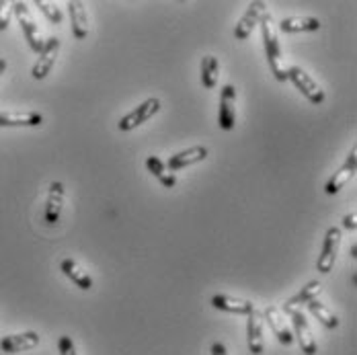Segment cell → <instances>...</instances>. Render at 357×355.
Returning <instances> with one entry per match:
<instances>
[{"instance_id": "obj_21", "label": "cell", "mask_w": 357, "mask_h": 355, "mask_svg": "<svg viewBox=\"0 0 357 355\" xmlns=\"http://www.w3.org/2000/svg\"><path fill=\"white\" fill-rule=\"evenodd\" d=\"M284 33H298V31H319L321 21L317 17H287L280 23Z\"/></svg>"}, {"instance_id": "obj_5", "label": "cell", "mask_w": 357, "mask_h": 355, "mask_svg": "<svg viewBox=\"0 0 357 355\" xmlns=\"http://www.w3.org/2000/svg\"><path fill=\"white\" fill-rule=\"evenodd\" d=\"M339 245H341V230L337 226H331L326 230V236H324V245H322L321 255H319V261H317V269L321 273H331L333 267H335V261H337V252H339Z\"/></svg>"}, {"instance_id": "obj_14", "label": "cell", "mask_w": 357, "mask_h": 355, "mask_svg": "<svg viewBox=\"0 0 357 355\" xmlns=\"http://www.w3.org/2000/svg\"><path fill=\"white\" fill-rule=\"evenodd\" d=\"M64 208V185L60 181H52L47 189V202H45V222L52 226L60 220Z\"/></svg>"}, {"instance_id": "obj_17", "label": "cell", "mask_w": 357, "mask_h": 355, "mask_svg": "<svg viewBox=\"0 0 357 355\" xmlns=\"http://www.w3.org/2000/svg\"><path fill=\"white\" fill-rule=\"evenodd\" d=\"M212 306L218 310H224V312H232V315H245L249 317L250 312L255 310V304L249 300H241V298H232V296H226V294H218L212 298Z\"/></svg>"}, {"instance_id": "obj_24", "label": "cell", "mask_w": 357, "mask_h": 355, "mask_svg": "<svg viewBox=\"0 0 357 355\" xmlns=\"http://www.w3.org/2000/svg\"><path fill=\"white\" fill-rule=\"evenodd\" d=\"M218 72H220V64L215 56H206L202 60V82L206 89H215L218 84Z\"/></svg>"}, {"instance_id": "obj_27", "label": "cell", "mask_w": 357, "mask_h": 355, "mask_svg": "<svg viewBox=\"0 0 357 355\" xmlns=\"http://www.w3.org/2000/svg\"><path fill=\"white\" fill-rule=\"evenodd\" d=\"M58 352H60V355H78L76 354L74 343H72V339L70 337H66V335L60 337V341H58Z\"/></svg>"}, {"instance_id": "obj_3", "label": "cell", "mask_w": 357, "mask_h": 355, "mask_svg": "<svg viewBox=\"0 0 357 355\" xmlns=\"http://www.w3.org/2000/svg\"><path fill=\"white\" fill-rule=\"evenodd\" d=\"M287 80H291L296 84V89L302 91V95L312 105H321L322 101H324V91L319 86V82L308 72L302 70L300 66H289L287 68Z\"/></svg>"}, {"instance_id": "obj_19", "label": "cell", "mask_w": 357, "mask_h": 355, "mask_svg": "<svg viewBox=\"0 0 357 355\" xmlns=\"http://www.w3.org/2000/svg\"><path fill=\"white\" fill-rule=\"evenodd\" d=\"M321 292H322L321 282H310V284H306L302 289H300V292H298V294H296V296H291L286 304H284L286 315L294 312V310H300L304 304H308V302L317 300V296H321Z\"/></svg>"}, {"instance_id": "obj_10", "label": "cell", "mask_w": 357, "mask_h": 355, "mask_svg": "<svg viewBox=\"0 0 357 355\" xmlns=\"http://www.w3.org/2000/svg\"><path fill=\"white\" fill-rule=\"evenodd\" d=\"M208 154H210V152H208L206 146H191V148H187V150H183V152L173 154V156L167 160V169H169L171 173L181 171V169H187V167H191V165H197V163L206 160Z\"/></svg>"}, {"instance_id": "obj_20", "label": "cell", "mask_w": 357, "mask_h": 355, "mask_svg": "<svg viewBox=\"0 0 357 355\" xmlns=\"http://www.w3.org/2000/svg\"><path fill=\"white\" fill-rule=\"evenodd\" d=\"M60 269H62V273L70 280L72 284H76L80 289H91V287H93V278H91L89 271H84L76 261L64 259V261L60 263Z\"/></svg>"}, {"instance_id": "obj_18", "label": "cell", "mask_w": 357, "mask_h": 355, "mask_svg": "<svg viewBox=\"0 0 357 355\" xmlns=\"http://www.w3.org/2000/svg\"><path fill=\"white\" fill-rule=\"evenodd\" d=\"M68 13H70L72 33L76 39H84L89 36V15L86 8L80 0H70L68 2Z\"/></svg>"}, {"instance_id": "obj_15", "label": "cell", "mask_w": 357, "mask_h": 355, "mask_svg": "<svg viewBox=\"0 0 357 355\" xmlns=\"http://www.w3.org/2000/svg\"><path fill=\"white\" fill-rule=\"evenodd\" d=\"M247 343L252 355H263L265 339H263V315L255 308L247 320Z\"/></svg>"}, {"instance_id": "obj_25", "label": "cell", "mask_w": 357, "mask_h": 355, "mask_svg": "<svg viewBox=\"0 0 357 355\" xmlns=\"http://www.w3.org/2000/svg\"><path fill=\"white\" fill-rule=\"evenodd\" d=\"M36 6L47 17V21L50 23H56V25H60L62 23V13H60V8L56 6V4H52V2H45V0H36Z\"/></svg>"}, {"instance_id": "obj_29", "label": "cell", "mask_w": 357, "mask_h": 355, "mask_svg": "<svg viewBox=\"0 0 357 355\" xmlns=\"http://www.w3.org/2000/svg\"><path fill=\"white\" fill-rule=\"evenodd\" d=\"M212 355H228V354H226V347H224L220 341H215L214 345H212Z\"/></svg>"}, {"instance_id": "obj_7", "label": "cell", "mask_w": 357, "mask_h": 355, "mask_svg": "<svg viewBox=\"0 0 357 355\" xmlns=\"http://www.w3.org/2000/svg\"><path fill=\"white\" fill-rule=\"evenodd\" d=\"M289 317H291V326H294V337L298 339V345H300L302 354H317V349H319L317 339H314V335H312V331L308 326V320L302 315V310H294V312H289Z\"/></svg>"}, {"instance_id": "obj_28", "label": "cell", "mask_w": 357, "mask_h": 355, "mask_svg": "<svg viewBox=\"0 0 357 355\" xmlns=\"http://www.w3.org/2000/svg\"><path fill=\"white\" fill-rule=\"evenodd\" d=\"M343 226L347 228V230H356L357 228V212H351L345 216V220H343Z\"/></svg>"}, {"instance_id": "obj_23", "label": "cell", "mask_w": 357, "mask_h": 355, "mask_svg": "<svg viewBox=\"0 0 357 355\" xmlns=\"http://www.w3.org/2000/svg\"><path fill=\"white\" fill-rule=\"evenodd\" d=\"M306 306H308L310 315L319 320L322 326H326V328H337V326H339V319H337V315H335L333 310H328L324 304L317 302V300H312V302H308Z\"/></svg>"}, {"instance_id": "obj_12", "label": "cell", "mask_w": 357, "mask_h": 355, "mask_svg": "<svg viewBox=\"0 0 357 355\" xmlns=\"http://www.w3.org/2000/svg\"><path fill=\"white\" fill-rule=\"evenodd\" d=\"M39 345V335L36 331H27V333H19V335H8L0 341V349L4 354H21V352H29L36 349Z\"/></svg>"}, {"instance_id": "obj_31", "label": "cell", "mask_w": 357, "mask_h": 355, "mask_svg": "<svg viewBox=\"0 0 357 355\" xmlns=\"http://www.w3.org/2000/svg\"><path fill=\"white\" fill-rule=\"evenodd\" d=\"M356 252H357V247L354 245V247H351V257H354V259H356Z\"/></svg>"}, {"instance_id": "obj_9", "label": "cell", "mask_w": 357, "mask_h": 355, "mask_svg": "<svg viewBox=\"0 0 357 355\" xmlns=\"http://www.w3.org/2000/svg\"><path fill=\"white\" fill-rule=\"evenodd\" d=\"M267 10H269V8H267V4H265V2H261V0L250 2L249 8H247V13H245V15L241 17V21L236 23L234 37H236L238 41H247L250 33H252V29L259 25L261 17H263Z\"/></svg>"}, {"instance_id": "obj_26", "label": "cell", "mask_w": 357, "mask_h": 355, "mask_svg": "<svg viewBox=\"0 0 357 355\" xmlns=\"http://www.w3.org/2000/svg\"><path fill=\"white\" fill-rule=\"evenodd\" d=\"M10 17H13V2L0 0V31H6V27L10 25Z\"/></svg>"}, {"instance_id": "obj_13", "label": "cell", "mask_w": 357, "mask_h": 355, "mask_svg": "<svg viewBox=\"0 0 357 355\" xmlns=\"http://www.w3.org/2000/svg\"><path fill=\"white\" fill-rule=\"evenodd\" d=\"M263 320L269 322V328L273 331V335L278 337V341H280L282 345H286L287 347V345L294 343V333H291V328L287 326L284 315H282L275 306H267V308L263 310Z\"/></svg>"}, {"instance_id": "obj_1", "label": "cell", "mask_w": 357, "mask_h": 355, "mask_svg": "<svg viewBox=\"0 0 357 355\" xmlns=\"http://www.w3.org/2000/svg\"><path fill=\"white\" fill-rule=\"evenodd\" d=\"M259 25H261V33H263V43H265V54H267L269 68H271V72L275 74V78L280 82H286L289 66H286L282 45H280V37H278V29L273 25V17H271L269 10L261 17Z\"/></svg>"}, {"instance_id": "obj_30", "label": "cell", "mask_w": 357, "mask_h": 355, "mask_svg": "<svg viewBox=\"0 0 357 355\" xmlns=\"http://www.w3.org/2000/svg\"><path fill=\"white\" fill-rule=\"evenodd\" d=\"M4 70H6V60H2V58H0V76L4 74Z\"/></svg>"}, {"instance_id": "obj_11", "label": "cell", "mask_w": 357, "mask_h": 355, "mask_svg": "<svg viewBox=\"0 0 357 355\" xmlns=\"http://www.w3.org/2000/svg\"><path fill=\"white\" fill-rule=\"evenodd\" d=\"M356 169H357V148L354 146L351 148V152H349V156H347V160L343 163V167L331 177V181L326 183V193L328 195H335V193H339L347 183H349V179L356 175Z\"/></svg>"}, {"instance_id": "obj_8", "label": "cell", "mask_w": 357, "mask_h": 355, "mask_svg": "<svg viewBox=\"0 0 357 355\" xmlns=\"http://www.w3.org/2000/svg\"><path fill=\"white\" fill-rule=\"evenodd\" d=\"M58 52H60V39H58V37H50V39L43 43V50L37 54L39 58H37L33 70H31V76H33L36 80H43V78L52 72L54 64H56V58H58Z\"/></svg>"}, {"instance_id": "obj_2", "label": "cell", "mask_w": 357, "mask_h": 355, "mask_svg": "<svg viewBox=\"0 0 357 355\" xmlns=\"http://www.w3.org/2000/svg\"><path fill=\"white\" fill-rule=\"evenodd\" d=\"M13 13L17 15V21H19V25H21V29H23V33L27 37V41H29V47L39 54L41 50H43V37H41V31H39V25L36 23V19H33V15H31V10H29V6H27V2H13Z\"/></svg>"}, {"instance_id": "obj_16", "label": "cell", "mask_w": 357, "mask_h": 355, "mask_svg": "<svg viewBox=\"0 0 357 355\" xmlns=\"http://www.w3.org/2000/svg\"><path fill=\"white\" fill-rule=\"evenodd\" d=\"M43 123V115L37 111L0 113V128H37Z\"/></svg>"}, {"instance_id": "obj_22", "label": "cell", "mask_w": 357, "mask_h": 355, "mask_svg": "<svg viewBox=\"0 0 357 355\" xmlns=\"http://www.w3.org/2000/svg\"><path fill=\"white\" fill-rule=\"evenodd\" d=\"M146 167H148V171L158 179L165 187H175V185H177L175 173H171V171L167 169V165H165L158 156H148V158H146Z\"/></svg>"}, {"instance_id": "obj_6", "label": "cell", "mask_w": 357, "mask_h": 355, "mask_svg": "<svg viewBox=\"0 0 357 355\" xmlns=\"http://www.w3.org/2000/svg\"><path fill=\"white\" fill-rule=\"evenodd\" d=\"M218 123L224 132H230L236 126V89L232 84L222 86L220 93V113Z\"/></svg>"}, {"instance_id": "obj_4", "label": "cell", "mask_w": 357, "mask_h": 355, "mask_svg": "<svg viewBox=\"0 0 357 355\" xmlns=\"http://www.w3.org/2000/svg\"><path fill=\"white\" fill-rule=\"evenodd\" d=\"M158 109H160V99H156V97L146 99L142 105H138L134 111H130L128 115H123V117L119 119L117 128H119L121 132H132V130H136L138 126L146 123L150 117H154V115L158 113Z\"/></svg>"}]
</instances>
